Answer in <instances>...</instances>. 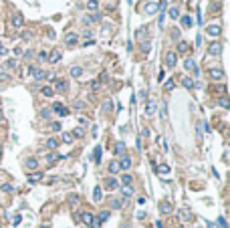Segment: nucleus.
I'll list each match as a JSON object with an SVG mask.
<instances>
[{
    "instance_id": "nucleus-1",
    "label": "nucleus",
    "mask_w": 230,
    "mask_h": 228,
    "mask_svg": "<svg viewBox=\"0 0 230 228\" xmlns=\"http://www.w3.org/2000/svg\"><path fill=\"white\" fill-rule=\"evenodd\" d=\"M208 53H210L212 57H220V53H222V45H220L218 41H212L210 46H208Z\"/></svg>"
},
{
    "instance_id": "nucleus-2",
    "label": "nucleus",
    "mask_w": 230,
    "mask_h": 228,
    "mask_svg": "<svg viewBox=\"0 0 230 228\" xmlns=\"http://www.w3.org/2000/svg\"><path fill=\"white\" fill-rule=\"evenodd\" d=\"M206 33L210 34V36H220L222 28H220V24H210V26L206 28Z\"/></svg>"
},
{
    "instance_id": "nucleus-3",
    "label": "nucleus",
    "mask_w": 230,
    "mask_h": 228,
    "mask_svg": "<svg viewBox=\"0 0 230 228\" xmlns=\"http://www.w3.org/2000/svg\"><path fill=\"white\" fill-rule=\"evenodd\" d=\"M51 111H55V113H59L61 117H65V115L69 113V111H67V107H63L61 103H53V109H51Z\"/></svg>"
},
{
    "instance_id": "nucleus-4",
    "label": "nucleus",
    "mask_w": 230,
    "mask_h": 228,
    "mask_svg": "<svg viewBox=\"0 0 230 228\" xmlns=\"http://www.w3.org/2000/svg\"><path fill=\"white\" fill-rule=\"evenodd\" d=\"M93 214L91 212H87V210H85V212H81V222H83V224H87V226H91V222H93Z\"/></svg>"
},
{
    "instance_id": "nucleus-5",
    "label": "nucleus",
    "mask_w": 230,
    "mask_h": 228,
    "mask_svg": "<svg viewBox=\"0 0 230 228\" xmlns=\"http://www.w3.org/2000/svg\"><path fill=\"white\" fill-rule=\"evenodd\" d=\"M117 164H119V170H129L131 168V160L127 156H121V160L117 161Z\"/></svg>"
},
{
    "instance_id": "nucleus-6",
    "label": "nucleus",
    "mask_w": 230,
    "mask_h": 228,
    "mask_svg": "<svg viewBox=\"0 0 230 228\" xmlns=\"http://www.w3.org/2000/svg\"><path fill=\"white\" fill-rule=\"evenodd\" d=\"M176 61H178V57H176V53H166V65L172 69L176 67Z\"/></svg>"
},
{
    "instance_id": "nucleus-7",
    "label": "nucleus",
    "mask_w": 230,
    "mask_h": 228,
    "mask_svg": "<svg viewBox=\"0 0 230 228\" xmlns=\"http://www.w3.org/2000/svg\"><path fill=\"white\" fill-rule=\"evenodd\" d=\"M65 43H67V46H75V45H77V34H75V33H67Z\"/></svg>"
},
{
    "instance_id": "nucleus-8",
    "label": "nucleus",
    "mask_w": 230,
    "mask_h": 228,
    "mask_svg": "<svg viewBox=\"0 0 230 228\" xmlns=\"http://www.w3.org/2000/svg\"><path fill=\"white\" fill-rule=\"evenodd\" d=\"M210 77L216 81H222L224 79V73H222V69H210Z\"/></svg>"
},
{
    "instance_id": "nucleus-9",
    "label": "nucleus",
    "mask_w": 230,
    "mask_h": 228,
    "mask_svg": "<svg viewBox=\"0 0 230 228\" xmlns=\"http://www.w3.org/2000/svg\"><path fill=\"white\" fill-rule=\"evenodd\" d=\"M81 75H83V67H79V65H75V67H71V77H75V79H79Z\"/></svg>"
},
{
    "instance_id": "nucleus-10",
    "label": "nucleus",
    "mask_w": 230,
    "mask_h": 228,
    "mask_svg": "<svg viewBox=\"0 0 230 228\" xmlns=\"http://www.w3.org/2000/svg\"><path fill=\"white\" fill-rule=\"evenodd\" d=\"M24 166H26L28 170H36V168H38V160H36V158H28Z\"/></svg>"
},
{
    "instance_id": "nucleus-11",
    "label": "nucleus",
    "mask_w": 230,
    "mask_h": 228,
    "mask_svg": "<svg viewBox=\"0 0 230 228\" xmlns=\"http://www.w3.org/2000/svg\"><path fill=\"white\" fill-rule=\"evenodd\" d=\"M46 61H51V63H59V61H61V53H59V51H53V53H48Z\"/></svg>"
},
{
    "instance_id": "nucleus-12",
    "label": "nucleus",
    "mask_w": 230,
    "mask_h": 228,
    "mask_svg": "<svg viewBox=\"0 0 230 228\" xmlns=\"http://www.w3.org/2000/svg\"><path fill=\"white\" fill-rule=\"evenodd\" d=\"M184 67L188 69V71H194V73H196V71H198V67H196V61H194V59H186Z\"/></svg>"
},
{
    "instance_id": "nucleus-13",
    "label": "nucleus",
    "mask_w": 230,
    "mask_h": 228,
    "mask_svg": "<svg viewBox=\"0 0 230 228\" xmlns=\"http://www.w3.org/2000/svg\"><path fill=\"white\" fill-rule=\"evenodd\" d=\"M160 212L161 214H170V212H172V204H170V202H161L160 204Z\"/></svg>"
},
{
    "instance_id": "nucleus-14",
    "label": "nucleus",
    "mask_w": 230,
    "mask_h": 228,
    "mask_svg": "<svg viewBox=\"0 0 230 228\" xmlns=\"http://www.w3.org/2000/svg\"><path fill=\"white\" fill-rule=\"evenodd\" d=\"M121 194L127 196V198H129V196H133V186H131V184H125V186L121 188Z\"/></svg>"
},
{
    "instance_id": "nucleus-15",
    "label": "nucleus",
    "mask_w": 230,
    "mask_h": 228,
    "mask_svg": "<svg viewBox=\"0 0 230 228\" xmlns=\"http://www.w3.org/2000/svg\"><path fill=\"white\" fill-rule=\"evenodd\" d=\"M115 153H117V156H123V153H125V143H123V141H117V143H115Z\"/></svg>"
},
{
    "instance_id": "nucleus-16",
    "label": "nucleus",
    "mask_w": 230,
    "mask_h": 228,
    "mask_svg": "<svg viewBox=\"0 0 230 228\" xmlns=\"http://www.w3.org/2000/svg\"><path fill=\"white\" fill-rule=\"evenodd\" d=\"M182 85H184L186 89H194V87H196L194 79H190V77H184V79H182Z\"/></svg>"
},
{
    "instance_id": "nucleus-17",
    "label": "nucleus",
    "mask_w": 230,
    "mask_h": 228,
    "mask_svg": "<svg viewBox=\"0 0 230 228\" xmlns=\"http://www.w3.org/2000/svg\"><path fill=\"white\" fill-rule=\"evenodd\" d=\"M55 89H57V91H67V81L59 79L57 83H55Z\"/></svg>"
},
{
    "instance_id": "nucleus-18",
    "label": "nucleus",
    "mask_w": 230,
    "mask_h": 228,
    "mask_svg": "<svg viewBox=\"0 0 230 228\" xmlns=\"http://www.w3.org/2000/svg\"><path fill=\"white\" fill-rule=\"evenodd\" d=\"M41 178H43V174H41V172H35V174H30V176H28V182L36 184V182H41Z\"/></svg>"
},
{
    "instance_id": "nucleus-19",
    "label": "nucleus",
    "mask_w": 230,
    "mask_h": 228,
    "mask_svg": "<svg viewBox=\"0 0 230 228\" xmlns=\"http://www.w3.org/2000/svg\"><path fill=\"white\" fill-rule=\"evenodd\" d=\"M105 188H107V190H115V188H117V180H115V178H107Z\"/></svg>"
},
{
    "instance_id": "nucleus-20",
    "label": "nucleus",
    "mask_w": 230,
    "mask_h": 228,
    "mask_svg": "<svg viewBox=\"0 0 230 228\" xmlns=\"http://www.w3.org/2000/svg\"><path fill=\"white\" fill-rule=\"evenodd\" d=\"M101 198H103V190H101V188L97 186V188L93 190V200H95V202H99Z\"/></svg>"
},
{
    "instance_id": "nucleus-21",
    "label": "nucleus",
    "mask_w": 230,
    "mask_h": 228,
    "mask_svg": "<svg viewBox=\"0 0 230 228\" xmlns=\"http://www.w3.org/2000/svg\"><path fill=\"white\" fill-rule=\"evenodd\" d=\"M30 73H33V77H35L36 81L45 79V73H43V71H41V69H30Z\"/></svg>"
},
{
    "instance_id": "nucleus-22",
    "label": "nucleus",
    "mask_w": 230,
    "mask_h": 228,
    "mask_svg": "<svg viewBox=\"0 0 230 228\" xmlns=\"http://www.w3.org/2000/svg\"><path fill=\"white\" fill-rule=\"evenodd\" d=\"M12 24H14V26H18V28H20V26H22V24H24L22 16H18V14H14V16H12Z\"/></svg>"
},
{
    "instance_id": "nucleus-23",
    "label": "nucleus",
    "mask_w": 230,
    "mask_h": 228,
    "mask_svg": "<svg viewBox=\"0 0 230 228\" xmlns=\"http://www.w3.org/2000/svg\"><path fill=\"white\" fill-rule=\"evenodd\" d=\"M145 12H148V14H153V12H158V4H153V2L145 4Z\"/></svg>"
},
{
    "instance_id": "nucleus-24",
    "label": "nucleus",
    "mask_w": 230,
    "mask_h": 228,
    "mask_svg": "<svg viewBox=\"0 0 230 228\" xmlns=\"http://www.w3.org/2000/svg\"><path fill=\"white\" fill-rule=\"evenodd\" d=\"M182 26H184V28H190V26H192V18H190L188 14L182 16Z\"/></svg>"
},
{
    "instance_id": "nucleus-25",
    "label": "nucleus",
    "mask_w": 230,
    "mask_h": 228,
    "mask_svg": "<svg viewBox=\"0 0 230 228\" xmlns=\"http://www.w3.org/2000/svg\"><path fill=\"white\" fill-rule=\"evenodd\" d=\"M156 170H158V174H161V176H163V174H168V172H170V166H166V164H160Z\"/></svg>"
},
{
    "instance_id": "nucleus-26",
    "label": "nucleus",
    "mask_w": 230,
    "mask_h": 228,
    "mask_svg": "<svg viewBox=\"0 0 230 228\" xmlns=\"http://www.w3.org/2000/svg\"><path fill=\"white\" fill-rule=\"evenodd\" d=\"M153 111H156V103H153V101H148V105H145V113L151 115Z\"/></svg>"
},
{
    "instance_id": "nucleus-27",
    "label": "nucleus",
    "mask_w": 230,
    "mask_h": 228,
    "mask_svg": "<svg viewBox=\"0 0 230 228\" xmlns=\"http://www.w3.org/2000/svg\"><path fill=\"white\" fill-rule=\"evenodd\" d=\"M57 145H59V141H57V139H55V137H51V139H46V148H48V149H55V148H57Z\"/></svg>"
},
{
    "instance_id": "nucleus-28",
    "label": "nucleus",
    "mask_w": 230,
    "mask_h": 228,
    "mask_svg": "<svg viewBox=\"0 0 230 228\" xmlns=\"http://www.w3.org/2000/svg\"><path fill=\"white\" fill-rule=\"evenodd\" d=\"M101 151H103V149H101V145H97V148H95V153H93V158H95V161H97V164L101 161Z\"/></svg>"
},
{
    "instance_id": "nucleus-29",
    "label": "nucleus",
    "mask_w": 230,
    "mask_h": 228,
    "mask_svg": "<svg viewBox=\"0 0 230 228\" xmlns=\"http://www.w3.org/2000/svg\"><path fill=\"white\" fill-rule=\"evenodd\" d=\"M218 103H220V107H224V109H228V107H230L228 97H220V99H218Z\"/></svg>"
},
{
    "instance_id": "nucleus-30",
    "label": "nucleus",
    "mask_w": 230,
    "mask_h": 228,
    "mask_svg": "<svg viewBox=\"0 0 230 228\" xmlns=\"http://www.w3.org/2000/svg\"><path fill=\"white\" fill-rule=\"evenodd\" d=\"M73 137H83L85 135V131H83V127H77V129H73V133H71Z\"/></svg>"
},
{
    "instance_id": "nucleus-31",
    "label": "nucleus",
    "mask_w": 230,
    "mask_h": 228,
    "mask_svg": "<svg viewBox=\"0 0 230 228\" xmlns=\"http://www.w3.org/2000/svg\"><path fill=\"white\" fill-rule=\"evenodd\" d=\"M109 172H111V174H117V172H119V164H117V161H111V164H109Z\"/></svg>"
},
{
    "instance_id": "nucleus-32",
    "label": "nucleus",
    "mask_w": 230,
    "mask_h": 228,
    "mask_svg": "<svg viewBox=\"0 0 230 228\" xmlns=\"http://www.w3.org/2000/svg\"><path fill=\"white\" fill-rule=\"evenodd\" d=\"M87 8H89V10H97V8H99L97 0H89V2H87Z\"/></svg>"
},
{
    "instance_id": "nucleus-33",
    "label": "nucleus",
    "mask_w": 230,
    "mask_h": 228,
    "mask_svg": "<svg viewBox=\"0 0 230 228\" xmlns=\"http://www.w3.org/2000/svg\"><path fill=\"white\" fill-rule=\"evenodd\" d=\"M41 93H43L45 97H53V89H51V87H43V89H41Z\"/></svg>"
},
{
    "instance_id": "nucleus-34",
    "label": "nucleus",
    "mask_w": 230,
    "mask_h": 228,
    "mask_svg": "<svg viewBox=\"0 0 230 228\" xmlns=\"http://www.w3.org/2000/svg\"><path fill=\"white\" fill-rule=\"evenodd\" d=\"M170 16H172V18H178V16H180V10H178L176 6H172V8H170Z\"/></svg>"
},
{
    "instance_id": "nucleus-35",
    "label": "nucleus",
    "mask_w": 230,
    "mask_h": 228,
    "mask_svg": "<svg viewBox=\"0 0 230 228\" xmlns=\"http://www.w3.org/2000/svg\"><path fill=\"white\" fill-rule=\"evenodd\" d=\"M111 109H113V105H111V101H105V103H103V111H105V113H109Z\"/></svg>"
},
{
    "instance_id": "nucleus-36",
    "label": "nucleus",
    "mask_w": 230,
    "mask_h": 228,
    "mask_svg": "<svg viewBox=\"0 0 230 228\" xmlns=\"http://www.w3.org/2000/svg\"><path fill=\"white\" fill-rule=\"evenodd\" d=\"M63 141L65 143H73V135L71 133H63Z\"/></svg>"
},
{
    "instance_id": "nucleus-37",
    "label": "nucleus",
    "mask_w": 230,
    "mask_h": 228,
    "mask_svg": "<svg viewBox=\"0 0 230 228\" xmlns=\"http://www.w3.org/2000/svg\"><path fill=\"white\" fill-rule=\"evenodd\" d=\"M121 204H123V202H121V200H117V198L111 200V206H113V208H121Z\"/></svg>"
},
{
    "instance_id": "nucleus-38",
    "label": "nucleus",
    "mask_w": 230,
    "mask_h": 228,
    "mask_svg": "<svg viewBox=\"0 0 230 228\" xmlns=\"http://www.w3.org/2000/svg\"><path fill=\"white\" fill-rule=\"evenodd\" d=\"M99 222H105V220H107V218H109V212H101V214H99Z\"/></svg>"
},
{
    "instance_id": "nucleus-39",
    "label": "nucleus",
    "mask_w": 230,
    "mask_h": 228,
    "mask_svg": "<svg viewBox=\"0 0 230 228\" xmlns=\"http://www.w3.org/2000/svg\"><path fill=\"white\" fill-rule=\"evenodd\" d=\"M172 89H174V81L168 79V81H166V91H172Z\"/></svg>"
},
{
    "instance_id": "nucleus-40",
    "label": "nucleus",
    "mask_w": 230,
    "mask_h": 228,
    "mask_svg": "<svg viewBox=\"0 0 230 228\" xmlns=\"http://www.w3.org/2000/svg\"><path fill=\"white\" fill-rule=\"evenodd\" d=\"M91 228H101V222H99V218H93V222H91Z\"/></svg>"
},
{
    "instance_id": "nucleus-41",
    "label": "nucleus",
    "mask_w": 230,
    "mask_h": 228,
    "mask_svg": "<svg viewBox=\"0 0 230 228\" xmlns=\"http://www.w3.org/2000/svg\"><path fill=\"white\" fill-rule=\"evenodd\" d=\"M41 117H43V119L51 117V109H43V111H41Z\"/></svg>"
},
{
    "instance_id": "nucleus-42",
    "label": "nucleus",
    "mask_w": 230,
    "mask_h": 228,
    "mask_svg": "<svg viewBox=\"0 0 230 228\" xmlns=\"http://www.w3.org/2000/svg\"><path fill=\"white\" fill-rule=\"evenodd\" d=\"M57 158H59V156H55V153H48V156H46V161H48V164H53Z\"/></svg>"
},
{
    "instance_id": "nucleus-43",
    "label": "nucleus",
    "mask_w": 230,
    "mask_h": 228,
    "mask_svg": "<svg viewBox=\"0 0 230 228\" xmlns=\"http://www.w3.org/2000/svg\"><path fill=\"white\" fill-rule=\"evenodd\" d=\"M150 48H151V45H150V43H141V51H143V53H148Z\"/></svg>"
},
{
    "instance_id": "nucleus-44",
    "label": "nucleus",
    "mask_w": 230,
    "mask_h": 228,
    "mask_svg": "<svg viewBox=\"0 0 230 228\" xmlns=\"http://www.w3.org/2000/svg\"><path fill=\"white\" fill-rule=\"evenodd\" d=\"M121 180H123V184H131V180H133V178H131V176H129V174H125V176H123V178H121Z\"/></svg>"
},
{
    "instance_id": "nucleus-45",
    "label": "nucleus",
    "mask_w": 230,
    "mask_h": 228,
    "mask_svg": "<svg viewBox=\"0 0 230 228\" xmlns=\"http://www.w3.org/2000/svg\"><path fill=\"white\" fill-rule=\"evenodd\" d=\"M218 228H226V220H224L222 216L218 218Z\"/></svg>"
},
{
    "instance_id": "nucleus-46",
    "label": "nucleus",
    "mask_w": 230,
    "mask_h": 228,
    "mask_svg": "<svg viewBox=\"0 0 230 228\" xmlns=\"http://www.w3.org/2000/svg\"><path fill=\"white\" fill-rule=\"evenodd\" d=\"M2 192H12V186L10 184H2Z\"/></svg>"
},
{
    "instance_id": "nucleus-47",
    "label": "nucleus",
    "mask_w": 230,
    "mask_h": 228,
    "mask_svg": "<svg viewBox=\"0 0 230 228\" xmlns=\"http://www.w3.org/2000/svg\"><path fill=\"white\" fill-rule=\"evenodd\" d=\"M178 48H180V51H188V45L182 41V43H178Z\"/></svg>"
},
{
    "instance_id": "nucleus-48",
    "label": "nucleus",
    "mask_w": 230,
    "mask_h": 228,
    "mask_svg": "<svg viewBox=\"0 0 230 228\" xmlns=\"http://www.w3.org/2000/svg\"><path fill=\"white\" fill-rule=\"evenodd\" d=\"M91 89H93V91H97V89H99V81H93V83H91Z\"/></svg>"
},
{
    "instance_id": "nucleus-49",
    "label": "nucleus",
    "mask_w": 230,
    "mask_h": 228,
    "mask_svg": "<svg viewBox=\"0 0 230 228\" xmlns=\"http://www.w3.org/2000/svg\"><path fill=\"white\" fill-rule=\"evenodd\" d=\"M83 24L89 26V24H91V18H89V16H83Z\"/></svg>"
},
{
    "instance_id": "nucleus-50",
    "label": "nucleus",
    "mask_w": 230,
    "mask_h": 228,
    "mask_svg": "<svg viewBox=\"0 0 230 228\" xmlns=\"http://www.w3.org/2000/svg\"><path fill=\"white\" fill-rule=\"evenodd\" d=\"M73 107H75V109H83V101H75Z\"/></svg>"
},
{
    "instance_id": "nucleus-51",
    "label": "nucleus",
    "mask_w": 230,
    "mask_h": 228,
    "mask_svg": "<svg viewBox=\"0 0 230 228\" xmlns=\"http://www.w3.org/2000/svg\"><path fill=\"white\" fill-rule=\"evenodd\" d=\"M69 200H71V204H77V202H79V196H71Z\"/></svg>"
},
{
    "instance_id": "nucleus-52",
    "label": "nucleus",
    "mask_w": 230,
    "mask_h": 228,
    "mask_svg": "<svg viewBox=\"0 0 230 228\" xmlns=\"http://www.w3.org/2000/svg\"><path fill=\"white\" fill-rule=\"evenodd\" d=\"M59 129H61V123L55 121V123H53V131H59Z\"/></svg>"
},
{
    "instance_id": "nucleus-53",
    "label": "nucleus",
    "mask_w": 230,
    "mask_h": 228,
    "mask_svg": "<svg viewBox=\"0 0 230 228\" xmlns=\"http://www.w3.org/2000/svg\"><path fill=\"white\" fill-rule=\"evenodd\" d=\"M141 135H143V137H150V129H145V127H143V129H141Z\"/></svg>"
},
{
    "instance_id": "nucleus-54",
    "label": "nucleus",
    "mask_w": 230,
    "mask_h": 228,
    "mask_svg": "<svg viewBox=\"0 0 230 228\" xmlns=\"http://www.w3.org/2000/svg\"><path fill=\"white\" fill-rule=\"evenodd\" d=\"M38 61H46V53H38Z\"/></svg>"
},
{
    "instance_id": "nucleus-55",
    "label": "nucleus",
    "mask_w": 230,
    "mask_h": 228,
    "mask_svg": "<svg viewBox=\"0 0 230 228\" xmlns=\"http://www.w3.org/2000/svg\"><path fill=\"white\" fill-rule=\"evenodd\" d=\"M6 53H8V51H6L4 46H0V55H6Z\"/></svg>"
},
{
    "instance_id": "nucleus-56",
    "label": "nucleus",
    "mask_w": 230,
    "mask_h": 228,
    "mask_svg": "<svg viewBox=\"0 0 230 228\" xmlns=\"http://www.w3.org/2000/svg\"><path fill=\"white\" fill-rule=\"evenodd\" d=\"M38 228H48V226H46V224H45V226H38Z\"/></svg>"
},
{
    "instance_id": "nucleus-57",
    "label": "nucleus",
    "mask_w": 230,
    "mask_h": 228,
    "mask_svg": "<svg viewBox=\"0 0 230 228\" xmlns=\"http://www.w3.org/2000/svg\"><path fill=\"white\" fill-rule=\"evenodd\" d=\"M0 119H2V115H0Z\"/></svg>"
}]
</instances>
